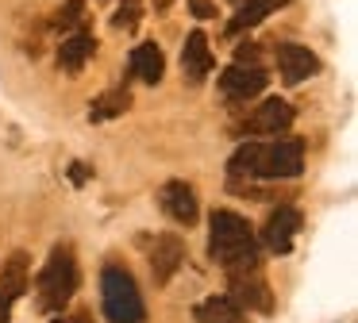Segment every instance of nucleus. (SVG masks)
<instances>
[{"mask_svg":"<svg viewBox=\"0 0 358 323\" xmlns=\"http://www.w3.org/2000/svg\"><path fill=\"white\" fill-rule=\"evenodd\" d=\"M35 289H39V308L43 312H58V308L73 296V289H78V261H73L70 246H55V254L47 258Z\"/></svg>","mask_w":358,"mask_h":323,"instance_id":"obj_3","label":"nucleus"},{"mask_svg":"<svg viewBox=\"0 0 358 323\" xmlns=\"http://www.w3.org/2000/svg\"><path fill=\"white\" fill-rule=\"evenodd\" d=\"M255 146H258V143H247V146H239V150L231 154L227 169H231L235 177H250V166H255Z\"/></svg>","mask_w":358,"mask_h":323,"instance_id":"obj_20","label":"nucleus"},{"mask_svg":"<svg viewBox=\"0 0 358 323\" xmlns=\"http://www.w3.org/2000/svg\"><path fill=\"white\" fill-rule=\"evenodd\" d=\"M301 169H304L301 138H278V143H258L255 146V166H250V177L278 181V177H301Z\"/></svg>","mask_w":358,"mask_h":323,"instance_id":"obj_4","label":"nucleus"},{"mask_svg":"<svg viewBox=\"0 0 358 323\" xmlns=\"http://www.w3.org/2000/svg\"><path fill=\"white\" fill-rule=\"evenodd\" d=\"M266 69L262 66H239L235 62L231 69H224L220 73V89H224V96L227 100H250V96H258V92L266 89Z\"/></svg>","mask_w":358,"mask_h":323,"instance_id":"obj_5","label":"nucleus"},{"mask_svg":"<svg viewBox=\"0 0 358 323\" xmlns=\"http://www.w3.org/2000/svg\"><path fill=\"white\" fill-rule=\"evenodd\" d=\"M101 304L108 323H143L147 320V304H143L135 277L120 266H108L101 273Z\"/></svg>","mask_w":358,"mask_h":323,"instance_id":"obj_2","label":"nucleus"},{"mask_svg":"<svg viewBox=\"0 0 358 323\" xmlns=\"http://www.w3.org/2000/svg\"><path fill=\"white\" fill-rule=\"evenodd\" d=\"M27 289V254H12V261L0 273V323H8V312Z\"/></svg>","mask_w":358,"mask_h":323,"instance_id":"obj_11","label":"nucleus"},{"mask_svg":"<svg viewBox=\"0 0 358 323\" xmlns=\"http://www.w3.org/2000/svg\"><path fill=\"white\" fill-rule=\"evenodd\" d=\"M70 181L73 185H85L89 181V166H85V162H73V166H70Z\"/></svg>","mask_w":358,"mask_h":323,"instance_id":"obj_24","label":"nucleus"},{"mask_svg":"<svg viewBox=\"0 0 358 323\" xmlns=\"http://www.w3.org/2000/svg\"><path fill=\"white\" fill-rule=\"evenodd\" d=\"M289 127H293V108L281 96H270L266 104H258L255 115L247 120V131H255V135H281Z\"/></svg>","mask_w":358,"mask_h":323,"instance_id":"obj_10","label":"nucleus"},{"mask_svg":"<svg viewBox=\"0 0 358 323\" xmlns=\"http://www.w3.org/2000/svg\"><path fill=\"white\" fill-rule=\"evenodd\" d=\"M212 235H208V254L212 261L227 269V273H247V269H258V246L255 235H250V223L243 220L239 212H212L208 220Z\"/></svg>","mask_w":358,"mask_h":323,"instance_id":"obj_1","label":"nucleus"},{"mask_svg":"<svg viewBox=\"0 0 358 323\" xmlns=\"http://www.w3.org/2000/svg\"><path fill=\"white\" fill-rule=\"evenodd\" d=\"M131 73L139 77V81H147V85H158V81H162V73H166L162 50H158L155 43H139L131 50Z\"/></svg>","mask_w":358,"mask_h":323,"instance_id":"obj_15","label":"nucleus"},{"mask_svg":"<svg viewBox=\"0 0 358 323\" xmlns=\"http://www.w3.org/2000/svg\"><path fill=\"white\" fill-rule=\"evenodd\" d=\"M296 231H301V212L289 208V204L285 208H273L270 220H266V227H262V243L270 246L273 254H289V250H293Z\"/></svg>","mask_w":358,"mask_h":323,"instance_id":"obj_6","label":"nucleus"},{"mask_svg":"<svg viewBox=\"0 0 358 323\" xmlns=\"http://www.w3.org/2000/svg\"><path fill=\"white\" fill-rule=\"evenodd\" d=\"M93 50H96V38L89 35V31H78V35L62 38V46H58V66H62L66 73H78V69L93 58Z\"/></svg>","mask_w":358,"mask_h":323,"instance_id":"obj_14","label":"nucleus"},{"mask_svg":"<svg viewBox=\"0 0 358 323\" xmlns=\"http://www.w3.org/2000/svg\"><path fill=\"white\" fill-rule=\"evenodd\" d=\"M189 8H193L196 20H212V15H216V4H212V0H189Z\"/></svg>","mask_w":358,"mask_h":323,"instance_id":"obj_22","label":"nucleus"},{"mask_svg":"<svg viewBox=\"0 0 358 323\" xmlns=\"http://www.w3.org/2000/svg\"><path fill=\"white\" fill-rule=\"evenodd\" d=\"M278 66H281V81L285 85H301L304 77L320 73V58L308 50V46H296V43H281L278 46Z\"/></svg>","mask_w":358,"mask_h":323,"instance_id":"obj_8","label":"nucleus"},{"mask_svg":"<svg viewBox=\"0 0 358 323\" xmlns=\"http://www.w3.org/2000/svg\"><path fill=\"white\" fill-rule=\"evenodd\" d=\"M158 200H162L166 215H170L173 223H181V227L196 223V192H193V185L170 181V185H162V196Z\"/></svg>","mask_w":358,"mask_h":323,"instance_id":"obj_12","label":"nucleus"},{"mask_svg":"<svg viewBox=\"0 0 358 323\" xmlns=\"http://www.w3.org/2000/svg\"><path fill=\"white\" fill-rule=\"evenodd\" d=\"M193 315L201 323H243V320H247V312H243L231 296H208V300H201Z\"/></svg>","mask_w":358,"mask_h":323,"instance_id":"obj_16","label":"nucleus"},{"mask_svg":"<svg viewBox=\"0 0 358 323\" xmlns=\"http://www.w3.org/2000/svg\"><path fill=\"white\" fill-rule=\"evenodd\" d=\"M181 261H185V243L178 235H158L155 246H150V273H155V281L166 285L178 273Z\"/></svg>","mask_w":358,"mask_h":323,"instance_id":"obj_9","label":"nucleus"},{"mask_svg":"<svg viewBox=\"0 0 358 323\" xmlns=\"http://www.w3.org/2000/svg\"><path fill=\"white\" fill-rule=\"evenodd\" d=\"M227 296L239 308H247V312H270L273 308V296H270V289H266V281L258 277V269L231 273V292H227Z\"/></svg>","mask_w":358,"mask_h":323,"instance_id":"obj_7","label":"nucleus"},{"mask_svg":"<svg viewBox=\"0 0 358 323\" xmlns=\"http://www.w3.org/2000/svg\"><path fill=\"white\" fill-rule=\"evenodd\" d=\"M285 4V0H243L239 12L231 15V23H227V31H243V27H255V23H262L270 12H278V8Z\"/></svg>","mask_w":358,"mask_h":323,"instance_id":"obj_17","label":"nucleus"},{"mask_svg":"<svg viewBox=\"0 0 358 323\" xmlns=\"http://www.w3.org/2000/svg\"><path fill=\"white\" fill-rule=\"evenodd\" d=\"M112 23H116V27H135V23H139V4H124Z\"/></svg>","mask_w":358,"mask_h":323,"instance_id":"obj_21","label":"nucleus"},{"mask_svg":"<svg viewBox=\"0 0 358 323\" xmlns=\"http://www.w3.org/2000/svg\"><path fill=\"white\" fill-rule=\"evenodd\" d=\"M127 104H131V92H127V89H112V92H104V96L93 100V108H89V120H93V123L116 120V115L127 112Z\"/></svg>","mask_w":358,"mask_h":323,"instance_id":"obj_18","label":"nucleus"},{"mask_svg":"<svg viewBox=\"0 0 358 323\" xmlns=\"http://www.w3.org/2000/svg\"><path fill=\"white\" fill-rule=\"evenodd\" d=\"M235 62H239V66H258V46H239V50H235Z\"/></svg>","mask_w":358,"mask_h":323,"instance_id":"obj_23","label":"nucleus"},{"mask_svg":"<svg viewBox=\"0 0 358 323\" xmlns=\"http://www.w3.org/2000/svg\"><path fill=\"white\" fill-rule=\"evenodd\" d=\"M85 20V0H66L62 8H58V15H55V27H78V23Z\"/></svg>","mask_w":358,"mask_h":323,"instance_id":"obj_19","label":"nucleus"},{"mask_svg":"<svg viewBox=\"0 0 358 323\" xmlns=\"http://www.w3.org/2000/svg\"><path fill=\"white\" fill-rule=\"evenodd\" d=\"M181 66H185L189 81H204V77L212 73V54H208V38H204V31H189L185 38V50H181Z\"/></svg>","mask_w":358,"mask_h":323,"instance_id":"obj_13","label":"nucleus"},{"mask_svg":"<svg viewBox=\"0 0 358 323\" xmlns=\"http://www.w3.org/2000/svg\"><path fill=\"white\" fill-rule=\"evenodd\" d=\"M55 323H89L85 315H73V320H55Z\"/></svg>","mask_w":358,"mask_h":323,"instance_id":"obj_25","label":"nucleus"}]
</instances>
